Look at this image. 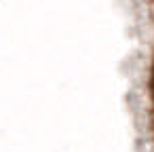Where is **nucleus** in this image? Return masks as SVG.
<instances>
[{
	"label": "nucleus",
	"instance_id": "f257e3e1",
	"mask_svg": "<svg viewBox=\"0 0 154 152\" xmlns=\"http://www.w3.org/2000/svg\"><path fill=\"white\" fill-rule=\"evenodd\" d=\"M150 87H152V97H154V72H152V85Z\"/></svg>",
	"mask_w": 154,
	"mask_h": 152
}]
</instances>
